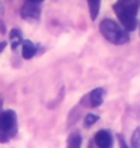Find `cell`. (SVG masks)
Returning <instances> with one entry per match:
<instances>
[{
    "instance_id": "obj_14",
    "label": "cell",
    "mask_w": 140,
    "mask_h": 148,
    "mask_svg": "<svg viewBox=\"0 0 140 148\" xmlns=\"http://www.w3.org/2000/svg\"><path fill=\"white\" fill-rule=\"evenodd\" d=\"M33 2H38V3H41V2H42V0H33Z\"/></svg>"
},
{
    "instance_id": "obj_10",
    "label": "cell",
    "mask_w": 140,
    "mask_h": 148,
    "mask_svg": "<svg viewBox=\"0 0 140 148\" xmlns=\"http://www.w3.org/2000/svg\"><path fill=\"white\" fill-rule=\"evenodd\" d=\"M80 145H82V136H80V133L69 134V138H68V147L75 148V147H80Z\"/></svg>"
},
{
    "instance_id": "obj_6",
    "label": "cell",
    "mask_w": 140,
    "mask_h": 148,
    "mask_svg": "<svg viewBox=\"0 0 140 148\" xmlns=\"http://www.w3.org/2000/svg\"><path fill=\"white\" fill-rule=\"evenodd\" d=\"M21 53H23L24 59H32L36 55V45L32 41H27V39H26V41L21 42Z\"/></svg>"
},
{
    "instance_id": "obj_2",
    "label": "cell",
    "mask_w": 140,
    "mask_h": 148,
    "mask_svg": "<svg viewBox=\"0 0 140 148\" xmlns=\"http://www.w3.org/2000/svg\"><path fill=\"white\" fill-rule=\"evenodd\" d=\"M99 32L101 35L107 39L109 42L121 45L128 42L130 35L124 27H121V24H118L116 21H113L110 18H104L101 23H99Z\"/></svg>"
},
{
    "instance_id": "obj_1",
    "label": "cell",
    "mask_w": 140,
    "mask_h": 148,
    "mask_svg": "<svg viewBox=\"0 0 140 148\" xmlns=\"http://www.w3.org/2000/svg\"><path fill=\"white\" fill-rule=\"evenodd\" d=\"M113 11L119 17L122 27L130 32L137 27V12H139V0H118L113 6Z\"/></svg>"
},
{
    "instance_id": "obj_11",
    "label": "cell",
    "mask_w": 140,
    "mask_h": 148,
    "mask_svg": "<svg viewBox=\"0 0 140 148\" xmlns=\"http://www.w3.org/2000/svg\"><path fill=\"white\" fill-rule=\"evenodd\" d=\"M98 121V115H95V113H88L86 115V118H84V125L86 127H90V125H93Z\"/></svg>"
},
{
    "instance_id": "obj_5",
    "label": "cell",
    "mask_w": 140,
    "mask_h": 148,
    "mask_svg": "<svg viewBox=\"0 0 140 148\" xmlns=\"http://www.w3.org/2000/svg\"><path fill=\"white\" fill-rule=\"evenodd\" d=\"M95 144L99 148H109L113 144V139H111V134L107 130H99L95 134Z\"/></svg>"
},
{
    "instance_id": "obj_4",
    "label": "cell",
    "mask_w": 140,
    "mask_h": 148,
    "mask_svg": "<svg viewBox=\"0 0 140 148\" xmlns=\"http://www.w3.org/2000/svg\"><path fill=\"white\" fill-rule=\"evenodd\" d=\"M41 14V8H39L38 2H33V0H26L23 8H21V15L26 20H36Z\"/></svg>"
},
{
    "instance_id": "obj_9",
    "label": "cell",
    "mask_w": 140,
    "mask_h": 148,
    "mask_svg": "<svg viewBox=\"0 0 140 148\" xmlns=\"http://www.w3.org/2000/svg\"><path fill=\"white\" fill-rule=\"evenodd\" d=\"M88 6H89V14L90 18L95 20L98 17L99 12V6H101V0H88Z\"/></svg>"
},
{
    "instance_id": "obj_3",
    "label": "cell",
    "mask_w": 140,
    "mask_h": 148,
    "mask_svg": "<svg viewBox=\"0 0 140 148\" xmlns=\"http://www.w3.org/2000/svg\"><path fill=\"white\" fill-rule=\"evenodd\" d=\"M17 132V115L14 110L0 112V140L5 142Z\"/></svg>"
},
{
    "instance_id": "obj_7",
    "label": "cell",
    "mask_w": 140,
    "mask_h": 148,
    "mask_svg": "<svg viewBox=\"0 0 140 148\" xmlns=\"http://www.w3.org/2000/svg\"><path fill=\"white\" fill-rule=\"evenodd\" d=\"M103 98H104V89H103V88H97V89H93V91L90 92V95H89L90 106H92V107H98V106H101Z\"/></svg>"
},
{
    "instance_id": "obj_13",
    "label": "cell",
    "mask_w": 140,
    "mask_h": 148,
    "mask_svg": "<svg viewBox=\"0 0 140 148\" xmlns=\"http://www.w3.org/2000/svg\"><path fill=\"white\" fill-rule=\"evenodd\" d=\"M5 49H6V42L5 41H0V53H2Z\"/></svg>"
},
{
    "instance_id": "obj_12",
    "label": "cell",
    "mask_w": 140,
    "mask_h": 148,
    "mask_svg": "<svg viewBox=\"0 0 140 148\" xmlns=\"http://www.w3.org/2000/svg\"><path fill=\"white\" fill-rule=\"evenodd\" d=\"M140 129H136L134 130V134H133V142H131V145L134 147V148H139L140 147Z\"/></svg>"
},
{
    "instance_id": "obj_8",
    "label": "cell",
    "mask_w": 140,
    "mask_h": 148,
    "mask_svg": "<svg viewBox=\"0 0 140 148\" xmlns=\"http://www.w3.org/2000/svg\"><path fill=\"white\" fill-rule=\"evenodd\" d=\"M9 42H11V49L12 50H17L20 44L23 42V35L21 32H20L18 29H12L11 33H9Z\"/></svg>"
}]
</instances>
